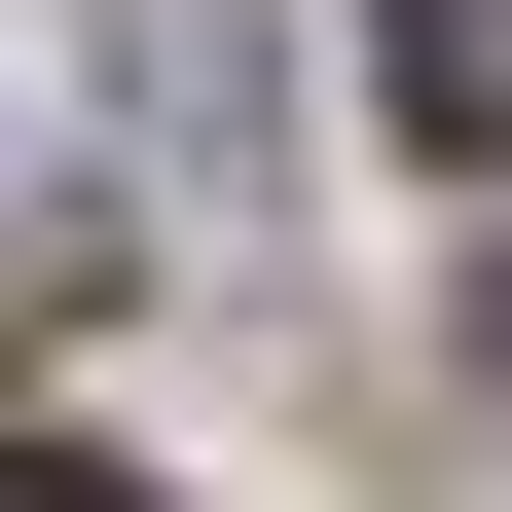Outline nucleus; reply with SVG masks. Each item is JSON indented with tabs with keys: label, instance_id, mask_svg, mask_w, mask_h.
<instances>
[{
	"label": "nucleus",
	"instance_id": "1",
	"mask_svg": "<svg viewBox=\"0 0 512 512\" xmlns=\"http://www.w3.org/2000/svg\"><path fill=\"white\" fill-rule=\"evenodd\" d=\"M403 37V147H512V0H366Z\"/></svg>",
	"mask_w": 512,
	"mask_h": 512
},
{
	"label": "nucleus",
	"instance_id": "2",
	"mask_svg": "<svg viewBox=\"0 0 512 512\" xmlns=\"http://www.w3.org/2000/svg\"><path fill=\"white\" fill-rule=\"evenodd\" d=\"M0 512H110V476H74V439H0Z\"/></svg>",
	"mask_w": 512,
	"mask_h": 512
}]
</instances>
